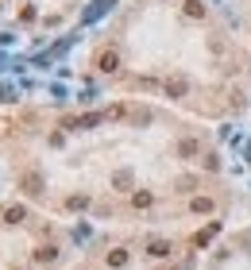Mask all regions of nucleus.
Listing matches in <instances>:
<instances>
[{
	"label": "nucleus",
	"instance_id": "obj_9",
	"mask_svg": "<svg viewBox=\"0 0 251 270\" xmlns=\"http://www.w3.org/2000/svg\"><path fill=\"white\" fill-rule=\"evenodd\" d=\"M128 116H132V124H135V128H139V124H151V120H155V112H151V108H132Z\"/></svg>",
	"mask_w": 251,
	"mask_h": 270
},
{
	"label": "nucleus",
	"instance_id": "obj_3",
	"mask_svg": "<svg viewBox=\"0 0 251 270\" xmlns=\"http://www.w3.org/2000/svg\"><path fill=\"white\" fill-rule=\"evenodd\" d=\"M163 89H166V97H186V93H190V81H186V77H166L163 81Z\"/></svg>",
	"mask_w": 251,
	"mask_h": 270
},
{
	"label": "nucleus",
	"instance_id": "obj_16",
	"mask_svg": "<svg viewBox=\"0 0 251 270\" xmlns=\"http://www.w3.org/2000/svg\"><path fill=\"white\" fill-rule=\"evenodd\" d=\"M205 170H221V158H217V155H205Z\"/></svg>",
	"mask_w": 251,
	"mask_h": 270
},
{
	"label": "nucleus",
	"instance_id": "obj_2",
	"mask_svg": "<svg viewBox=\"0 0 251 270\" xmlns=\"http://www.w3.org/2000/svg\"><path fill=\"white\" fill-rule=\"evenodd\" d=\"M97 70H101V73H116V70H120V54L112 50V46L97 54Z\"/></svg>",
	"mask_w": 251,
	"mask_h": 270
},
{
	"label": "nucleus",
	"instance_id": "obj_7",
	"mask_svg": "<svg viewBox=\"0 0 251 270\" xmlns=\"http://www.w3.org/2000/svg\"><path fill=\"white\" fill-rule=\"evenodd\" d=\"M108 267H112V270H124V267H128V251H124V247L108 251Z\"/></svg>",
	"mask_w": 251,
	"mask_h": 270
},
{
	"label": "nucleus",
	"instance_id": "obj_8",
	"mask_svg": "<svg viewBox=\"0 0 251 270\" xmlns=\"http://www.w3.org/2000/svg\"><path fill=\"white\" fill-rule=\"evenodd\" d=\"M182 12L190 15V19H205V4H201V0H186V8H182Z\"/></svg>",
	"mask_w": 251,
	"mask_h": 270
},
{
	"label": "nucleus",
	"instance_id": "obj_13",
	"mask_svg": "<svg viewBox=\"0 0 251 270\" xmlns=\"http://www.w3.org/2000/svg\"><path fill=\"white\" fill-rule=\"evenodd\" d=\"M58 259V247H39L35 251V263H54Z\"/></svg>",
	"mask_w": 251,
	"mask_h": 270
},
{
	"label": "nucleus",
	"instance_id": "obj_1",
	"mask_svg": "<svg viewBox=\"0 0 251 270\" xmlns=\"http://www.w3.org/2000/svg\"><path fill=\"white\" fill-rule=\"evenodd\" d=\"M19 189H23L27 197H39V193L46 189L43 174H39V170H23V174H19Z\"/></svg>",
	"mask_w": 251,
	"mask_h": 270
},
{
	"label": "nucleus",
	"instance_id": "obj_12",
	"mask_svg": "<svg viewBox=\"0 0 251 270\" xmlns=\"http://www.w3.org/2000/svg\"><path fill=\"white\" fill-rule=\"evenodd\" d=\"M217 228H221V224H217V220H213V224H209L205 232H197V236H193V243H197V247H205V243L213 240V236H217Z\"/></svg>",
	"mask_w": 251,
	"mask_h": 270
},
{
	"label": "nucleus",
	"instance_id": "obj_6",
	"mask_svg": "<svg viewBox=\"0 0 251 270\" xmlns=\"http://www.w3.org/2000/svg\"><path fill=\"white\" fill-rule=\"evenodd\" d=\"M23 216H27L23 205H8V209H4V220H8V224H23Z\"/></svg>",
	"mask_w": 251,
	"mask_h": 270
},
{
	"label": "nucleus",
	"instance_id": "obj_5",
	"mask_svg": "<svg viewBox=\"0 0 251 270\" xmlns=\"http://www.w3.org/2000/svg\"><path fill=\"white\" fill-rule=\"evenodd\" d=\"M147 255L151 259H166V255H170V243H166V240H151L147 243Z\"/></svg>",
	"mask_w": 251,
	"mask_h": 270
},
{
	"label": "nucleus",
	"instance_id": "obj_10",
	"mask_svg": "<svg viewBox=\"0 0 251 270\" xmlns=\"http://www.w3.org/2000/svg\"><path fill=\"white\" fill-rule=\"evenodd\" d=\"M132 182H135L132 170H116L112 174V185H116V189H132Z\"/></svg>",
	"mask_w": 251,
	"mask_h": 270
},
{
	"label": "nucleus",
	"instance_id": "obj_4",
	"mask_svg": "<svg viewBox=\"0 0 251 270\" xmlns=\"http://www.w3.org/2000/svg\"><path fill=\"white\" fill-rule=\"evenodd\" d=\"M178 155H182V158H197V155H201V143H197V139H182V143H178Z\"/></svg>",
	"mask_w": 251,
	"mask_h": 270
},
{
	"label": "nucleus",
	"instance_id": "obj_11",
	"mask_svg": "<svg viewBox=\"0 0 251 270\" xmlns=\"http://www.w3.org/2000/svg\"><path fill=\"white\" fill-rule=\"evenodd\" d=\"M190 209H193V213H197V216H201V213H213L217 205H213V201H209V197H193V201H190Z\"/></svg>",
	"mask_w": 251,
	"mask_h": 270
},
{
	"label": "nucleus",
	"instance_id": "obj_14",
	"mask_svg": "<svg viewBox=\"0 0 251 270\" xmlns=\"http://www.w3.org/2000/svg\"><path fill=\"white\" fill-rule=\"evenodd\" d=\"M66 209L81 213V209H89V197H85V193H77V197H70V201H66Z\"/></svg>",
	"mask_w": 251,
	"mask_h": 270
},
{
	"label": "nucleus",
	"instance_id": "obj_15",
	"mask_svg": "<svg viewBox=\"0 0 251 270\" xmlns=\"http://www.w3.org/2000/svg\"><path fill=\"white\" fill-rule=\"evenodd\" d=\"M151 201H155V197H151L147 189H143V193H132V205H135V209H151Z\"/></svg>",
	"mask_w": 251,
	"mask_h": 270
}]
</instances>
